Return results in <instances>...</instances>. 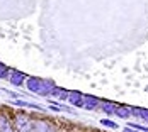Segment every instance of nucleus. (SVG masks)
Masks as SVG:
<instances>
[{
  "label": "nucleus",
  "instance_id": "f257e3e1",
  "mask_svg": "<svg viewBox=\"0 0 148 132\" xmlns=\"http://www.w3.org/2000/svg\"><path fill=\"white\" fill-rule=\"evenodd\" d=\"M27 88L31 91L38 93V95H51L55 83L53 81H48V80H39V78H29L27 80Z\"/></svg>",
  "mask_w": 148,
  "mask_h": 132
},
{
  "label": "nucleus",
  "instance_id": "f03ea898",
  "mask_svg": "<svg viewBox=\"0 0 148 132\" xmlns=\"http://www.w3.org/2000/svg\"><path fill=\"white\" fill-rule=\"evenodd\" d=\"M14 124H15V132H34V122L27 115L19 114L15 117Z\"/></svg>",
  "mask_w": 148,
  "mask_h": 132
},
{
  "label": "nucleus",
  "instance_id": "7ed1b4c3",
  "mask_svg": "<svg viewBox=\"0 0 148 132\" xmlns=\"http://www.w3.org/2000/svg\"><path fill=\"white\" fill-rule=\"evenodd\" d=\"M24 80H26V74L22 73V71H17V70H12L10 73H9V81L15 85V87H21L22 83H24Z\"/></svg>",
  "mask_w": 148,
  "mask_h": 132
},
{
  "label": "nucleus",
  "instance_id": "20e7f679",
  "mask_svg": "<svg viewBox=\"0 0 148 132\" xmlns=\"http://www.w3.org/2000/svg\"><path fill=\"white\" fill-rule=\"evenodd\" d=\"M130 110H131V115L138 117L140 120L148 122V108H141V107H130Z\"/></svg>",
  "mask_w": 148,
  "mask_h": 132
},
{
  "label": "nucleus",
  "instance_id": "39448f33",
  "mask_svg": "<svg viewBox=\"0 0 148 132\" xmlns=\"http://www.w3.org/2000/svg\"><path fill=\"white\" fill-rule=\"evenodd\" d=\"M97 105H99V98L90 97V95H84V108H87V110H95Z\"/></svg>",
  "mask_w": 148,
  "mask_h": 132
},
{
  "label": "nucleus",
  "instance_id": "423d86ee",
  "mask_svg": "<svg viewBox=\"0 0 148 132\" xmlns=\"http://www.w3.org/2000/svg\"><path fill=\"white\" fill-rule=\"evenodd\" d=\"M0 132H15L12 129V124H10L9 117L3 114H0Z\"/></svg>",
  "mask_w": 148,
  "mask_h": 132
},
{
  "label": "nucleus",
  "instance_id": "0eeeda50",
  "mask_svg": "<svg viewBox=\"0 0 148 132\" xmlns=\"http://www.w3.org/2000/svg\"><path fill=\"white\" fill-rule=\"evenodd\" d=\"M68 100L73 105H77V107H84V95L78 93V91H70L68 93Z\"/></svg>",
  "mask_w": 148,
  "mask_h": 132
},
{
  "label": "nucleus",
  "instance_id": "6e6552de",
  "mask_svg": "<svg viewBox=\"0 0 148 132\" xmlns=\"http://www.w3.org/2000/svg\"><path fill=\"white\" fill-rule=\"evenodd\" d=\"M114 115H118V117H121V118H130L131 117V110H130L128 105H118Z\"/></svg>",
  "mask_w": 148,
  "mask_h": 132
},
{
  "label": "nucleus",
  "instance_id": "1a4fd4ad",
  "mask_svg": "<svg viewBox=\"0 0 148 132\" xmlns=\"http://www.w3.org/2000/svg\"><path fill=\"white\" fill-rule=\"evenodd\" d=\"M14 105L17 107H27V108H36V110H45L41 105H38V103H32V102H27V100H14Z\"/></svg>",
  "mask_w": 148,
  "mask_h": 132
},
{
  "label": "nucleus",
  "instance_id": "9d476101",
  "mask_svg": "<svg viewBox=\"0 0 148 132\" xmlns=\"http://www.w3.org/2000/svg\"><path fill=\"white\" fill-rule=\"evenodd\" d=\"M34 132H53V129L49 127V124L39 120V122H34Z\"/></svg>",
  "mask_w": 148,
  "mask_h": 132
},
{
  "label": "nucleus",
  "instance_id": "9b49d317",
  "mask_svg": "<svg viewBox=\"0 0 148 132\" xmlns=\"http://www.w3.org/2000/svg\"><path fill=\"white\" fill-rule=\"evenodd\" d=\"M116 107H118V105H114L112 102H102V110L107 114V115H114Z\"/></svg>",
  "mask_w": 148,
  "mask_h": 132
},
{
  "label": "nucleus",
  "instance_id": "f8f14e48",
  "mask_svg": "<svg viewBox=\"0 0 148 132\" xmlns=\"http://www.w3.org/2000/svg\"><path fill=\"white\" fill-rule=\"evenodd\" d=\"M101 124H102L104 127H107V129H118V127H119L116 122H112V120H109V118H102V120H101Z\"/></svg>",
  "mask_w": 148,
  "mask_h": 132
},
{
  "label": "nucleus",
  "instance_id": "ddd939ff",
  "mask_svg": "<svg viewBox=\"0 0 148 132\" xmlns=\"http://www.w3.org/2000/svg\"><path fill=\"white\" fill-rule=\"evenodd\" d=\"M10 73L9 71V68L3 64V63H0V78H7V74Z\"/></svg>",
  "mask_w": 148,
  "mask_h": 132
}]
</instances>
